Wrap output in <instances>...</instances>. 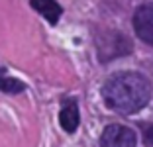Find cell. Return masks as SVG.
<instances>
[{"label":"cell","mask_w":153,"mask_h":147,"mask_svg":"<svg viewBox=\"0 0 153 147\" xmlns=\"http://www.w3.org/2000/svg\"><path fill=\"white\" fill-rule=\"evenodd\" d=\"M106 106L120 114H135L147 106L151 98V85L147 76L134 71H122L112 75L102 86Z\"/></svg>","instance_id":"cell-1"},{"label":"cell","mask_w":153,"mask_h":147,"mask_svg":"<svg viewBox=\"0 0 153 147\" xmlns=\"http://www.w3.org/2000/svg\"><path fill=\"white\" fill-rule=\"evenodd\" d=\"M135 143H137L135 131L120 124L104 128L100 135V147H135Z\"/></svg>","instance_id":"cell-2"},{"label":"cell","mask_w":153,"mask_h":147,"mask_svg":"<svg viewBox=\"0 0 153 147\" xmlns=\"http://www.w3.org/2000/svg\"><path fill=\"white\" fill-rule=\"evenodd\" d=\"M134 27H135V33L140 36V39L153 45V2L143 4L135 10Z\"/></svg>","instance_id":"cell-3"},{"label":"cell","mask_w":153,"mask_h":147,"mask_svg":"<svg viewBox=\"0 0 153 147\" xmlns=\"http://www.w3.org/2000/svg\"><path fill=\"white\" fill-rule=\"evenodd\" d=\"M59 122H61V128H63L67 134H73V131L79 128L81 116H79V106H76L75 100H65L63 108L59 112Z\"/></svg>","instance_id":"cell-4"},{"label":"cell","mask_w":153,"mask_h":147,"mask_svg":"<svg viewBox=\"0 0 153 147\" xmlns=\"http://www.w3.org/2000/svg\"><path fill=\"white\" fill-rule=\"evenodd\" d=\"M30 4H32V8L36 10V12H39L49 24H57L59 16L63 12L61 6H59L55 0H32Z\"/></svg>","instance_id":"cell-5"},{"label":"cell","mask_w":153,"mask_h":147,"mask_svg":"<svg viewBox=\"0 0 153 147\" xmlns=\"http://www.w3.org/2000/svg\"><path fill=\"white\" fill-rule=\"evenodd\" d=\"M26 88L22 80L18 79H10V76H0V90L4 92H10V94H16V92H22Z\"/></svg>","instance_id":"cell-6"},{"label":"cell","mask_w":153,"mask_h":147,"mask_svg":"<svg viewBox=\"0 0 153 147\" xmlns=\"http://www.w3.org/2000/svg\"><path fill=\"white\" fill-rule=\"evenodd\" d=\"M145 141H147L149 145H153V125L145 129Z\"/></svg>","instance_id":"cell-7"}]
</instances>
